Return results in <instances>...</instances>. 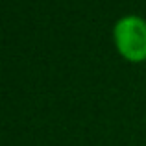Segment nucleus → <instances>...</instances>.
Returning <instances> with one entry per match:
<instances>
[{"label":"nucleus","instance_id":"f257e3e1","mask_svg":"<svg viewBox=\"0 0 146 146\" xmlns=\"http://www.w3.org/2000/svg\"><path fill=\"white\" fill-rule=\"evenodd\" d=\"M113 43L126 61H146V21L139 15L120 17L113 26Z\"/></svg>","mask_w":146,"mask_h":146}]
</instances>
